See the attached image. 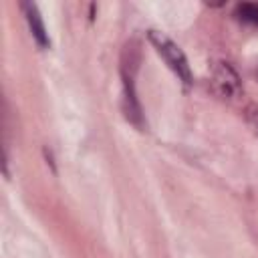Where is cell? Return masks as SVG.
Listing matches in <instances>:
<instances>
[{"instance_id":"cell-1","label":"cell","mask_w":258,"mask_h":258,"mask_svg":"<svg viewBox=\"0 0 258 258\" xmlns=\"http://www.w3.org/2000/svg\"><path fill=\"white\" fill-rule=\"evenodd\" d=\"M151 40H153V44L157 46V52L165 58V62L177 73V77H181L183 83H191L189 67H187V60H185L183 52L179 50V46L173 44L167 36H163V34H159V32H151Z\"/></svg>"},{"instance_id":"cell-4","label":"cell","mask_w":258,"mask_h":258,"mask_svg":"<svg viewBox=\"0 0 258 258\" xmlns=\"http://www.w3.org/2000/svg\"><path fill=\"white\" fill-rule=\"evenodd\" d=\"M236 14L240 20L250 22V24H258V4H240L236 8Z\"/></svg>"},{"instance_id":"cell-3","label":"cell","mask_w":258,"mask_h":258,"mask_svg":"<svg viewBox=\"0 0 258 258\" xmlns=\"http://www.w3.org/2000/svg\"><path fill=\"white\" fill-rule=\"evenodd\" d=\"M24 10H26L28 22H30V26H32V32L36 34V38H38L40 42H44V40H46V38H44V28H42V22H40V18H38L36 8L30 6V4H24Z\"/></svg>"},{"instance_id":"cell-2","label":"cell","mask_w":258,"mask_h":258,"mask_svg":"<svg viewBox=\"0 0 258 258\" xmlns=\"http://www.w3.org/2000/svg\"><path fill=\"white\" fill-rule=\"evenodd\" d=\"M212 87L218 95L222 97H234L240 91V83H238V75L232 71V67H228L226 62H218V67L212 73Z\"/></svg>"}]
</instances>
